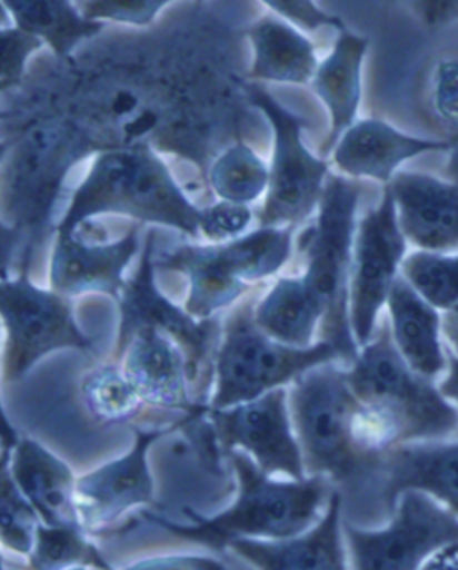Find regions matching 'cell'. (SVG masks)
Here are the masks:
<instances>
[{
  "instance_id": "obj_1",
  "label": "cell",
  "mask_w": 458,
  "mask_h": 570,
  "mask_svg": "<svg viewBox=\"0 0 458 570\" xmlns=\"http://www.w3.org/2000/svg\"><path fill=\"white\" fill-rule=\"evenodd\" d=\"M226 455L237 481L233 502L226 510L201 515L185 508L188 524L151 511H143V517L176 539L222 552L235 540H287L305 533L319 522L335 492L333 483L322 475L276 479L243 452Z\"/></svg>"
},
{
  "instance_id": "obj_2",
  "label": "cell",
  "mask_w": 458,
  "mask_h": 570,
  "mask_svg": "<svg viewBox=\"0 0 458 570\" xmlns=\"http://www.w3.org/2000/svg\"><path fill=\"white\" fill-rule=\"evenodd\" d=\"M199 210L176 184L166 161L149 146L111 149L93 161L56 234H78L79 226L93 217L119 214L199 239Z\"/></svg>"
},
{
  "instance_id": "obj_3",
  "label": "cell",
  "mask_w": 458,
  "mask_h": 570,
  "mask_svg": "<svg viewBox=\"0 0 458 570\" xmlns=\"http://www.w3.org/2000/svg\"><path fill=\"white\" fill-rule=\"evenodd\" d=\"M255 299L242 302L226 320L216 354L210 410L257 401L293 384L317 366L342 361L337 346L328 341H317L310 348H293L267 336L255 322Z\"/></svg>"
},
{
  "instance_id": "obj_4",
  "label": "cell",
  "mask_w": 458,
  "mask_h": 570,
  "mask_svg": "<svg viewBox=\"0 0 458 570\" xmlns=\"http://www.w3.org/2000/svg\"><path fill=\"white\" fill-rule=\"evenodd\" d=\"M349 386L362 404L395 423L401 442L436 440L458 431V411L431 379L408 366L396 348L389 323L358 352L348 368Z\"/></svg>"
},
{
  "instance_id": "obj_5",
  "label": "cell",
  "mask_w": 458,
  "mask_h": 570,
  "mask_svg": "<svg viewBox=\"0 0 458 570\" xmlns=\"http://www.w3.org/2000/svg\"><path fill=\"white\" fill-rule=\"evenodd\" d=\"M362 187L330 175L317 208V222L307 239V269L302 278L325 311L321 341L337 346L344 364L357 361L358 348L349 317V285L354 267L357 208Z\"/></svg>"
},
{
  "instance_id": "obj_6",
  "label": "cell",
  "mask_w": 458,
  "mask_h": 570,
  "mask_svg": "<svg viewBox=\"0 0 458 570\" xmlns=\"http://www.w3.org/2000/svg\"><path fill=\"white\" fill-rule=\"evenodd\" d=\"M289 401L307 475L337 483L369 466L351 438L358 399L349 386L348 368L331 363L310 370L293 382Z\"/></svg>"
},
{
  "instance_id": "obj_7",
  "label": "cell",
  "mask_w": 458,
  "mask_h": 570,
  "mask_svg": "<svg viewBox=\"0 0 458 570\" xmlns=\"http://www.w3.org/2000/svg\"><path fill=\"white\" fill-rule=\"evenodd\" d=\"M0 313L4 323L6 384L19 382L58 350L93 352L92 337L73 316L72 299L34 284L28 266L17 276L2 275Z\"/></svg>"
},
{
  "instance_id": "obj_8",
  "label": "cell",
  "mask_w": 458,
  "mask_h": 570,
  "mask_svg": "<svg viewBox=\"0 0 458 570\" xmlns=\"http://www.w3.org/2000/svg\"><path fill=\"white\" fill-rule=\"evenodd\" d=\"M242 87L249 102L266 116L275 131L271 178L258 217L260 226H296L319 208L330 166L305 146L307 119L285 108L260 85Z\"/></svg>"
},
{
  "instance_id": "obj_9",
  "label": "cell",
  "mask_w": 458,
  "mask_h": 570,
  "mask_svg": "<svg viewBox=\"0 0 458 570\" xmlns=\"http://www.w3.org/2000/svg\"><path fill=\"white\" fill-rule=\"evenodd\" d=\"M354 570H421L437 551L458 542V515L427 493H401L390 524L360 529L344 522Z\"/></svg>"
},
{
  "instance_id": "obj_10",
  "label": "cell",
  "mask_w": 458,
  "mask_h": 570,
  "mask_svg": "<svg viewBox=\"0 0 458 570\" xmlns=\"http://www.w3.org/2000/svg\"><path fill=\"white\" fill-rule=\"evenodd\" d=\"M155 232H149L143 243L142 255L137 272L126 284L119 299L120 325L114 361L122 360L129 340L140 328H155L175 340L188 357L190 382L193 386L205 372L213 350L219 348L222 328L216 320H196L187 308L178 307L172 299L161 293L157 284L155 263Z\"/></svg>"
},
{
  "instance_id": "obj_11",
  "label": "cell",
  "mask_w": 458,
  "mask_h": 570,
  "mask_svg": "<svg viewBox=\"0 0 458 570\" xmlns=\"http://www.w3.org/2000/svg\"><path fill=\"white\" fill-rule=\"evenodd\" d=\"M407 237L401 232L395 198L384 190L378 207L367 212L357 228L349 285V317L358 348L375 337L378 316L407 258Z\"/></svg>"
},
{
  "instance_id": "obj_12",
  "label": "cell",
  "mask_w": 458,
  "mask_h": 570,
  "mask_svg": "<svg viewBox=\"0 0 458 570\" xmlns=\"http://www.w3.org/2000/svg\"><path fill=\"white\" fill-rule=\"evenodd\" d=\"M202 416H185L163 429L133 428L135 442L126 454L78 478V511L81 524L99 537L137 508L157 502V483L149 465V452L161 438L175 434Z\"/></svg>"
},
{
  "instance_id": "obj_13",
  "label": "cell",
  "mask_w": 458,
  "mask_h": 570,
  "mask_svg": "<svg viewBox=\"0 0 458 570\" xmlns=\"http://www.w3.org/2000/svg\"><path fill=\"white\" fill-rule=\"evenodd\" d=\"M207 419L225 454L243 452L269 475L307 478L285 387L226 410L208 407Z\"/></svg>"
},
{
  "instance_id": "obj_14",
  "label": "cell",
  "mask_w": 458,
  "mask_h": 570,
  "mask_svg": "<svg viewBox=\"0 0 458 570\" xmlns=\"http://www.w3.org/2000/svg\"><path fill=\"white\" fill-rule=\"evenodd\" d=\"M2 465L8 466L20 492L43 524L83 528L78 511V475L67 461L34 438L19 436L6 419ZM84 529V528H83Z\"/></svg>"
},
{
  "instance_id": "obj_15",
  "label": "cell",
  "mask_w": 458,
  "mask_h": 570,
  "mask_svg": "<svg viewBox=\"0 0 458 570\" xmlns=\"http://www.w3.org/2000/svg\"><path fill=\"white\" fill-rule=\"evenodd\" d=\"M138 249V228L111 243H88L79 234H56L49 287L70 299L96 293L119 304L128 284L126 269Z\"/></svg>"
},
{
  "instance_id": "obj_16",
  "label": "cell",
  "mask_w": 458,
  "mask_h": 570,
  "mask_svg": "<svg viewBox=\"0 0 458 570\" xmlns=\"http://www.w3.org/2000/svg\"><path fill=\"white\" fill-rule=\"evenodd\" d=\"M122 370L143 404L158 410L205 416L208 404L190 396V370L185 350L155 328H140L126 346Z\"/></svg>"
},
{
  "instance_id": "obj_17",
  "label": "cell",
  "mask_w": 458,
  "mask_h": 570,
  "mask_svg": "<svg viewBox=\"0 0 458 570\" xmlns=\"http://www.w3.org/2000/svg\"><path fill=\"white\" fill-rule=\"evenodd\" d=\"M387 189L408 243L431 254H458V185L401 170Z\"/></svg>"
},
{
  "instance_id": "obj_18",
  "label": "cell",
  "mask_w": 458,
  "mask_h": 570,
  "mask_svg": "<svg viewBox=\"0 0 458 570\" xmlns=\"http://www.w3.org/2000/svg\"><path fill=\"white\" fill-rule=\"evenodd\" d=\"M342 497L335 490L316 525L293 539L235 540L228 551L258 570H349L344 549Z\"/></svg>"
},
{
  "instance_id": "obj_19",
  "label": "cell",
  "mask_w": 458,
  "mask_h": 570,
  "mask_svg": "<svg viewBox=\"0 0 458 570\" xmlns=\"http://www.w3.org/2000/svg\"><path fill=\"white\" fill-rule=\"evenodd\" d=\"M451 140L412 137L384 120H357L342 135L331 157L349 178H367L389 185L405 161L427 153H448Z\"/></svg>"
},
{
  "instance_id": "obj_20",
  "label": "cell",
  "mask_w": 458,
  "mask_h": 570,
  "mask_svg": "<svg viewBox=\"0 0 458 570\" xmlns=\"http://www.w3.org/2000/svg\"><path fill=\"white\" fill-rule=\"evenodd\" d=\"M157 269L187 276L185 308L201 322L233 307L249 291L226 261L220 244H183L155 258Z\"/></svg>"
},
{
  "instance_id": "obj_21",
  "label": "cell",
  "mask_w": 458,
  "mask_h": 570,
  "mask_svg": "<svg viewBox=\"0 0 458 570\" xmlns=\"http://www.w3.org/2000/svg\"><path fill=\"white\" fill-rule=\"evenodd\" d=\"M386 501L395 511L401 493H427L458 515V442L407 443L384 458Z\"/></svg>"
},
{
  "instance_id": "obj_22",
  "label": "cell",
  "mask_w": 458,
  "mask_h": 570,
  "mask_svg": "<svg viewBox=\"0 0 458 570\" xmlns=\"http://www.w3.org/2000/svg\"><path fill=\"white\" fill-rule=\"evenodd\" d=\"M390 332L396 348L408 366L422 377H439L448 370V355L442 348V316L428 304L412 285L399 276L387 299Z\"/></svg>"
},
{
  "instance_id": "obj_23",
  "label": "cell",
  "mask_w": 458,
  "mask_h": 570,
  "mask_svg": "<svg viewBox=\"0 0 458 570\" xmlns=\"http://www.w3.org/2000/svg\"><path fill=\"white\" fill-rule=\"evenodd\" d=\"M367 47V38L358 37L346 28L339 32L333 51L317 69L312 81L313 92L321 99L331 119L330 134L322 144V155H330L342 135L357 122Z\"/></svg>"
},
{
  "instance_id": "obj_24",
  "label": "cell",
  "mask_w": 458,
  "mask_h": 570,
  "mask_svg": "<svg viewBox=\"0 0 458 570\" xmlns=\"http://www.w3.org/2000/svg\"><path fill=\"white\" fill-rule=\"evenodd\" d=\"M252 46L249 76L258 81L312 85L319 61L316 46L278 14H263L248 29Z\"/></svg>"
},
{
  "instance_id": "obj_25",
  "label": "cell",
  "mask_w": 458,
  "mask_h": 570,
  "mask_svg": "<svg viewBox=\"0 0 458 570\" xmlns=\"http://www.w3.org/2000/svg\"><path fill=\"white\" fill-rule=\"evenodd\" d=\"M325 311L301 276H281L255 307V322L267 336L293 348L316 345Z\"/></svg>"
},
{
  "instance_id": "obj_26",
  "label": "cell",
  "mask_w": 458,
  "mask_h": 570,
  "mask_svg": "<svg viewBox=\"0 0 458 570\" xmlns=\"http://www.w3.org/2000/svg\"><path fill=\"white\" fill-rule=\"evenodd\" d=\"M2 6L17 28L40 38L60 58H69L79 43L104 29V23L88 20L78 4L67 0H8Z\"/></svg>"
},
{
  "instance_id": "obj_27",
  "label": "cell",
  "mask_w": 458,
  "mask_h": 570,
  "mask_svg": "<svg viewBox=\"0 0 458 570\" xmlns=\"http://www.w3.org/2000/svg\"><path fill=\"white\" fill-rule=\"evenodd\" d=\"M293 226H260L239 239L220 244L226 261L243 284L278 275L292 255Z\"/></svg>"
},
{
  "instance_id": "obj_28",
  "label": "cell",
  "mask_w": 458,
  "mask_h": 570,
  "mask_svg": "<svg viewBox=\"0 0 458 570\" xmlns=\"http://www.w3.org/2000/svg\"><path fill=\"white\" fill-rule=\"evenodd\" d=\"M28 570H113L92 534L83 528L42 524L29 557Z\"/></svg>"
},
{
  "instance_id": "obj_29",
  "label": "cell",
  "mask_w": 458,
  "mask_h": 570,
  "mask_svg": "<svg viewBox=\"0 0 458 570\" xmlns=\"http://www.w3.org/2000/svg\"><path fill=\"white\" fill-rule=\"evenodd\" d=\"M81 396L90 416L102 425L131 422L146 405L117 363L90 370L81 382Z\"/></svg>"
},
{
  "instance_id": "obj_30",
  "label": "cell",
  "mask_w": 458,
  "mask_h": 570,
  "mask_svg": "<svg viewBox=\"0 0 458 570\" xmlns=\"http://www.w3.org/2000/svg\"><path fill=\"white\" fill-rule=\"evenodd\" d=\"M208 176L220 202L249 207L269 189L271 170L248 144L237 142L211 164Z\"/></svg>"
},
{
  "instance_id": "obj_31",
  "label": "cell",
  "mask_w": 458,
  "mask_h": 570,
  "mask_svg": "<svg viewBox=\"0 0 458 570\" xmlns=\"http://www.w3.org/2000/svg\"><path fill=\"white\" fill-rule=\"evenodd\" d=\"M401 276L437 311L458 305V254L414 252L401 266Z\"/></svg>"
},
{
  "instance_id": "obj_32",
  "label": "cell",
  "mask_w": 458,
  "mask_h": 570,
  "mask_svg": "<svg viewBox=\"0 0 458 570\" xmlns=\"http://www.w3.org/2000/svg\"><path fill=\"white\" fill-rule=\"evenodd\" d=\"M42 519L26 499L11 478L8 466L2 465L0 487V540L6 552L28 561L37 543Z\"/></svg>"
},
{
  "instance_id": "obj_33",
  "label": "cell",
  "mask_w": 458,
  "mask_h": 570,
  "mask_svg": "<svg viewBox=\"0 0 458 570\" xmlns=\"http://www.w3.org/2000/svg\"><path fill=\"white\" fill-rule=\"evenodd\" d=\"M251 222L252 214L248 205L219 202L199 210L201 237L211 240V244L239 239V237L246 235Z\"/></svg>"
},
{
  "instance_id": "obj_34",
  "label": "cell",
  "mask_w": 458,
  "mask_h": 570,
  "mask_svg": "<svg viewBox=\"0 0 458 570\" xmlns=\"http://www.w3.org/2000/svg\"><path fill=\"white\" fill-rule=\"evenodd\" d=\"M43 47L42 40L22 29L4 26L0 31V90L17 87L26 75L32 52Z\"/></svg>"
},
{
  "instance_id": "obj_35",
  "label": "cell",
  "mask_w": 458,
  "mask_h": 570,
  "mask_svg": "<svg viewBox=\"0 0 458 570\" xmlns=\"http://www.w3.org/2000/svg\"><path fill=\"white\" fill-rule=\"evenodd\" d=\"M169 2L166 0H88L78 2L84 17L93 22H120L149 26Z\"/></svg>"
},
{
  "instance_id": "obj_36",
  "label": "cell",
  "mask_w": 458,
  "mask_h": 570,
  "mask_svg": "<svg viewBox=\"0 0 458 570\" xmlns=\"http://www.w3.org/2000/svg\"><path fill=\"white\" fill-rule=\"evenodd\" d=\"M266 6L299 31L313 32L331 28L340 32L346 29V23L339 17L321 10L310 0H267Z\"/></svg>"
},
{
  "instance_id": "obj_37",
  "label": "cell",
  "mask_w": 458,
  "mask_h": 570,
  "mask_svg": "<svg viewBox=\"0 0 458 570\" xmlns=\"http://www.w3.org/2000/svg\"><path fill=\"white\" fill-rule=\"evenodd\" d=\"M113 570H229L226 563L208 554H193V552H172V554H157L142 560L133 561L129 566Z\"/></svg>"
},
{
  "instance_id": "obj_38",
  "label": "cell",
  "mask_w": 458,
  "mask_h": 570,
  "mask_svg": "<svg viewBox=\"0 0 458 570\" xmlns=\"http://www.w3.org/2000/svg\"><path fill=\"white\" fill-rule=\"evenodd\" d=\"M436 110L449 125L458 126V60L440 61L434 81Z\"/></svg>"
},
{
  "instance_id": "obj_39",
  "label": "cell",
  "mask_w": 458,
  "mask_h": 570,
  "mask_svg": "<svg viewBox=\"0 0 458 570\" xmlns=\"http://www.w3.org/2000/svg\"><path fill=\"white\" fill-rule=\"evenodd\" d=\"M417 13L421 14L422 20L431 28H440L446 23L458 19L457 0H446V2H417Z\"/></svg>"
},
{
  "instance_id": "obj_40",
  "label": "cell",
  "mask_w": 458,
  "mask_h": 570,
  "mask_svg": "<svg viewBox=\"0 0 458 570\" xmlns=\"http://www.w3.org/2000/svg\"><path fill=\"white\" fill-rule=\"evenodd\" d=\"M421 570H458V542L449 543L437 551Z\"/></svg>"
},
{
  "instance_id": "obj_41",
  "label": "cell",
  "mask_w": 458,
  "mask_h": 570,
  "mask_svg": "<svg viewBox=\"0 0 458 570\" xmlns=\"http://www.w3.org/2000/svg\"><path fill=\"white\" fill-rule=\"evenodd\" d=\"M439 390L448 401H454L458 411V355L448 354V373L440 382Z\"/></svg>"
},
{
  "instance_id": "obj_42",
  "label": "cell",
  "mask_w": 458,
  "mask_h": 570,
  "mask_svg": "<svg viewBox=\"0 0 458 570\" xmlns=\"http://www.w3.org/2000/svg\"><path fill=\"white\" fill-rule=\"evenodd\" d=\"M442 336L448 341L454 354L458 355V305L442 314Z\"/></svg>"
},
{
  "instance_id": "obj_43",
  "label": "cell",
  "mask_w": 458,
  "mask_h": 570,
  "mask_svg": "<svg viewBox=\"0 0 458 570\" xmlns=\"http://www.w3.org/2000/svg\"><path fill=\"white\" fill-rule=\"evenodd\" d=\"M448 153V164H446L448 178L449 181L458 185V137L451 140V149Z\"/></svg>"
},
{
  "instance_id": "obj_44",
  "label": "cell",
  "mask_w": 458,
  "mask_h": 570,
  "mask_svg": "<svg viewBox=\"0 0 458 570\" xmlns=\"http://www.w3.org/2000/svg\"><path fill=\"white\" fill-rule=\"evenodd\" d=\"M70 570H90V569H70Z\"/></svg>"
}]
</instances>
